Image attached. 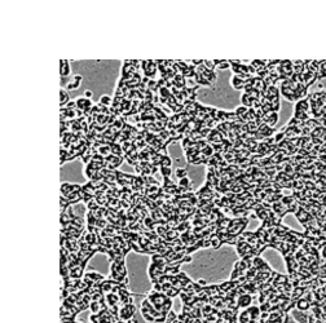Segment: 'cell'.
Instances as JSON below:
<instances>
[{
    "label": "cell",
    "instance_id": "cell-1",
    "mask_svg": "<svg viewBox=\"0 0 326 323\" xmlns=\"http://www.w3.org/2000/svg\"><path fill=\"white\" fill-rule=\"evenodd\" d=\"M231 84L233 85L234 89H245V80L240 75H234L231 79Z\"/></svg>",
    "mask_w": 326,
    "mask_h": 323
},
{
    "label": "cell",
    "instance_id": "cell-2",
    "mask_svg": "<svg viewBox=\"0 0 326 323\" xmlns=\"http://www.w3.org/2000/svg\"><path fill=\"white\" fill-rule=\"evenodd\" d=\"M60 75L61 76H67L70 75V66H69V61L67 60H61L60 61Z\"/></svg>",
    "mask_w": 326,
    "mask_h": 323
},
{
    "label": "cell",
    "instance_id": "cell-3",
    "mask_svg": "<svg viewBox=\"0 0 326 323\" xmlns=\"http://www.w3.org/2000/svg\"><path fill=\"white\" fill-rule=\"evenodd\" d=\"M241 102H242V106H245V107H247V109H250V107H252V102H254V100L250 97V94H249V93H245V92H243V93H242V96H241Z\"/></svg>",
    "mask_w": 326,
    "mask_h": 323
},
{
    "label": "cell",
    "instance_id": "cell-4",
    "mask_svg": "<svg viewBox=\"0 0 326 323\" xmlns=\"http://www.w3.org/2000/svg\"><path fill=\"white\" fill-rule=\"evenodd\" d=\"M110 149H111V154L115 157H122L123 155V149H122V145H118L117 142H113L109 145Z\"/></svg>",
    "mask_w": 326,
    "mask_h": 323
},
{
    "label": "cell",
    "instance_id": "cell-5",
    "mask_svg": "<svg viewBox=\"0 0 326 323\" xmlns=\"http://www.w3.org/2000/svg\"><path fill=\"white\" fill-rule=\"evenodd\" d=\"M82 75H75L74 78H73V81L71 83H69L67 85H66V88L67 89H75V88H78L79 87V84H80V81H82Z\"/></svg>",
    "mask_w": 326,
    "mask_h": 323
},
{
    "label": "cell",
    "instance_id": "cell-6",
    "mask_svg": "<svg viewBox=\"0 0 326 323\" xmlns=\"http://www.w3.org/2000/svg\"><path fill=\"white\" fill-rule=\"evenodd\" d=\"M60 97H61V100H60V105H61V107H63L65 105H67L69 102H70V97H69V94L65 92V89H61L60 90Z\"/></svg>",
    "mask_w": 326,
    "mask_h": 323
},
{
    "label": "cell",
    "instance_id": "cell-7",
    "mask_svg": "<svg viewBox=\"0 0 326 323\" xmlns=\"http://www.w3.org/2000/svg\"><path fill=\"white\" fill-rule=\"evenodd\" d=\"M250 302H251V296L250 295H242V296L240 297V301H238L240 306H249Z\"/></svg>",
    "mask_w": 326,
    "mask_h": 323
},
{
    "label": "cell",
    "instance_id": "cell-8",
    "mask_svg": "<svg viewBox=\"0 0 326 323\" xmlns=\"http://www.w3.org/2000/svg\"><path fill=\"white\" fill-rule=\"evenodd\" d=\"M247 112H249V109L245 107V106H240V107H237V110H236V114H237V116L240 118V119H245Z\"/></svg>",
    "mask_w": 326,
    "mask_h": 323
},
{
    "label": "cell",
    "instance_id": "cell-9",
    "mask_svg": "<svg viewBox=\"0 0 326 323\" xmlns=\"http://www.w3.org/2000/svg\"><path fill=\"white\" fill-rule=\"evenodd\" d=\"M98 154H101L102 157L106 158L108 155H110V154H111V149H110L109 145H102V146L98 149Z\"/></svg>",
    "mask_w": 326,
    "mask_h": 323
},
{
    "label": "cell",
    "instance_id": "cell-10",
    "mask_svg": "<svg viewBox=\"0 0 326 323\" xmlns=\"http://www.w3.org/2000/svg\"><path fill=\"white\" fill-rule=\"evenodd\" d=\"M201 153L203 154L206 158H211V157H212L214 154H215V153H214V149H212V146H211V145H208V146H207V147H205V149H202V150H201Z\"/></svg>",
    "mask_w": 326,
    "mask_h": 323
},
{
    "label": "cell",
    "instance_id": "cell-11",
    "mask_svg": "<svg viewBox=\"0 0 326 323\" xmlns=\"http://www.w3.org/2000/svg\"><path fill=\"white\" fill-rule=\"evenodd\" d=\"M100 103L102 106L109 107L110 105H113V98L109 97V96H102V97H101V100H100Z\"/></svg>",
    "mask_w": 326,
    "mask_h": 323
},
{
    "label": "cell",
    "instance_id": "cell-12",
    "mask_svg": "<svg viewBox=\"0 0 326 323\" xmlns=\"http://www.w3.org/2000/svg\"><path fill=\"white\" fill-rule=\"evenodd\" d=\"M148 89H150L153 93H155L157 90H159V85H158V81H155L153 79H150L149 84H148Z\"/></svg>",
    "mask_w": 326,
    "mask_h": 323
},
{
    "label": "cell",
    "instance_id": "cell-13",
    "mask_svg": "<svg viewBox=\"0 0 326 323\" xmlns=\"http://www.w3.org/2000/svg\"><path fill=\"white\" fill-rule=\"evenodd\" d=\"M176 177L179 180H181V179H185L186 177V175H188V172H186V169L185 168H176Z\"/></svg>",
    "mask_w": 326,
    "mask_h": 323
},
{
    "label": "cell",
    "instance_id": "cell-14",
    "mask_svg": "<svg viewBox=\"0 0 326 323\" xmlns=\"http://www.w3.org/2000/svg\"><path fill=\"white\" fill-rule=\"evenodd\" d=\"M298 308H299V310H307V309L309 308V302L307 301V300H299V301H298Z\"/></svg>",
    "mask_w": 326,
    "mask_h": 323
},
{
    "label": "cell",
    "instance_id": "cell-15",
    "mask_svg": "<svg viewBox=\"0 0 326 323\" xmlns=\"http://www.w3.org/2000/svg\"><path fill=\"white\" fill-rule=\"evenodd\" d=\"M169 96H171V92H169V89H168V88H166V87L159 88V97L168 98Z\"/></svg>",
    "mask_w": 326,
    "mask_h": 323
},
{
    "label": "cell",
    "instance_id": "cell-16",
    "mask_svg": "<svg viewBox=\"0 0 326 323\" xmlns=\"http://www.w3.org/2000/svg\"><path fill=\"white\" fill-rule=\"evenodd\" d=\"M86 103H87V98H78L76 100V109H79V110H83L84 111Z\"/></svg>",
    "mask_w": 326,
    "mask_h": 323
},
{
    "label": "cell",
    "instance_id": "cell-17",
    "mask_svg": "<svg viewBox=\"0 0 326 323\" xmlns=\"http://www.w3.org/2000/svg\"><path fill=\"white\" fill-rule=\"evenodd\" d=\"M172 160L168 155L167 157H162V160H160V167H171Z\"/></svg>",
    "mask_w": 326,
    "mask_h": 323
},
{
    "label": "cell",
    "instance_id": "cell-18",
    "mask_svg": "<svg viewBox=\"0 0 326 323\" xmlns=\"http://www.w3.org/2000/svg\"><path fill=\"white\" fill-rule=\"evenodd\" d=\"M160 175L163 177L171 176V167H160Z\"/></svg>",
    "mask_w": 326,
    "mask_h": 323
},
{
    "label": "cell",
    "instance_id": "cell-19",
    "mask_svg": "<svg viewBox=\"0 0 326 323\" xmlns=\"http://www.w3.org/2000/svg\"><path fill=\"white\" fill-rule=\"evenodd\" d=\"M192 182V181L188 179V177H185V179H181L180 181H179V186H180V188H188V186H189V184Z\"/></svg>",
    "mask_w": 326,
    "mask_h": 323
},
{
    "label": "cell",
    "instance_id": "cell-20",
    "mask_svg": "<svg viewBox=\"0 0 326 323\" xmlns=\"http://www.w3.org/2000/svg\"><path fill=\"white\" fill-rule=\"evenodd\" d=\"M122 163H123V158H122V157H115V159H114V162L111 163V164L115 167V169H117V168L121 166Z\"/></svg>",
    "mask_w": 326,
    "mask_h": 323
},
{
    "label": "cell",
    "instance_id": "cell-21",
    "mask_svg": "<svg viewBox=\"0 0 326 323\" xmlns=\"http://www.w3.org/2000/svg\"><path fill=\"white\" fill-rule=\"evenodd\" d=\"M228 67H231V63H229V61L221 60V62H220V65H219V69L220 70H225V69H228Z\"/></svg>",
    "mask_w": 326,
    "mask_h": 323
},
{
    "label": "cell",
    "instance_id": "cell-22",
    "mask_svg": "<svg viewBox=\"0 0 326 323\" xmlns=\"http://www.w3.org/2000/svg\"><path fill=\"white\" fill-rule=\"evenodd\" d=\"M175 184L171 181V179L169 177H163V186L164 188H169V186H173Z\"/></svg>",
    "mask_w": 326,
    "mask_h": 323
},
{
    "label": "cell",
    "instance_id": "cell-23",
    "mask_svg": "<svg viewBox=\"0 0 326 323\" xmlns=\"http://www.w3.org/2000/svg\"><path fill=\"white\" fill-rule=\"evenodd\" d=\"M205 66H206V69H207V70H210V71H214V70H215V67H216V66L214 65V62H211V61H207V60L205 61Z\"/></svg>",
    "mask_w": 326,
    "mask_h": 323
},
{
    "label": "cell",
    "instance_id": "cell-24",
    "mask_svg": "<svg viewBox=\"0 0 326 323\" xmlns=\"http://www.w3.org/2000/svg\"><path fill=\"white\" fill-rule=\"evenodd\" d=\"M283 137H285V133H282V132H277V135L274 136V141H276V142H281V141L283 140Z\"/></svg>",
    "mask_w": 326,
    "mask_h": 323
},
{
    "label": "cell",
    "instance_id": "cell-25",
    "mask_svg": "<svg viewBox=\"0 0 326 323\" xmlns=\"http://www.w3.org/2000/svg\"><path fill=\"white\" fill-rule=\"evenodd\" d=\"M70 186H71V184H69V182H63V184L61 185V194H63L65 192H67Z\"/></svg>",
    "mask_w": 326,
    "mask_h": 323
},
{
    "label": "cell",
    "instance_id": "cell-26",
    "mask_svg": "<svg viewBox=\"0 0 326 323\" xmlns=\"http://www.w3.org/2000/svg\"><path fill=\"white\" fill-rule=\"evenodd\" d=\"M197 249H199L198 247H197V245H190V247H186V251H185V253H186V255H190L192 252L197 251Z\"/></svg>",
    "mask_w": 326,
    "mask_h": 323
},
{
    "label": "cell",
    "instance_id": "cell-27",
    "mask_svg": "<svg viewBox=\"0 0 326 323\" xmlns=\"http://www.w3.org/2000/svg\"><path fill=\"white\" fill-rule=\"evenodd\" d=\"M135 171H136V173L139 175V176H142V173H144V168H142L140 164H136L135 166Z\"/></svg>",
    "mask_w": 326,
    "mask_h": 323
},
{
    "label": "cell",
    "instance_id": "cell-28",
    "mask_svg": "<svg viewBox=\"0 0 326 323\" xmlns=\"http://www.w3.org/2000/svg\"><path fill=\"white\" fill-rule=\"evenodd\" d=\"M114 94H115V97H124V94H123V90L121 88H117L115 89V92H114Z\"/></svg>",
    "mask_w": 326,
    "mask_h": 323
},
{
    "label": "cell",
    "instance_id": "cell-29",
    "mask_svg": "<svg viewBox=\"0 0 326 323\" xmlns=\"http://www.w3.org/2000/svg\"><path fill=\"white\" fill-rule=\"evenodd\" d=\"M221 244H223V243L220 242L219 239H216V240H214V242H212V248L218 249V248H219V247H220V245H221Z\"/></svg>",
    "mask_w": 326,
    "mask_h": 323
},
{
    "label": "cell",
    "instance_id": "cell-30",
    "mask_svg": "<svg viewBox=\"0 0 326 323\" xmlns=\"http://www.w3.org/2000/svg\"><path fill=\"white\" fill-rule=\"evenodd\" d=\"M151 103H153L154 106H158V103L160 105V102H159V96H158V94H154V98H153V102H151Z\"/></svg>",
    "mask_w": 326,
    "mask_h": 323
},
{
    "label": "cell",
    "instance_id": "cell-31",
    "mask_svg": "<svg viewBox=\"0 0 326 323\" xmlns=\"http://www.w3.org/2000/svg\"><path fill=\"white\" fill-rule=\"evenodd\" d=\"M203 247H206V248H207V247H212V242H211L210 239H206L205 243H203Z\"/></svg>",
    "mask_w": 326,
    "mask_h": 323
},
{
    "label": "cell",
    "instance_id": "cell-32",
    "mask_svg": "<svg viewBox=\"0 0 326 323\" xmlns=\"http://www.w3.org/2000/svg\"><path fill=\"white\" fill-rule=\"evenodd\" d=\"M92 94H93V93L91 92V90H86V92H84V96H86V98H89V100H91V97H92Z\"/></svg>",
    "mask_w": 326,
    "mask_h": 323
},
{
    "label": "cell",
    "instance_id": "cell-33",
    "mask_svg": "<svg viewBox=\"0 0 326 323\" xmlns=\"http://www.w3.org/2000/svg\"><path fill=\"white\" fill-rule=\"evenodd\" d=\"M192 261V257L189 256V255H186V256L182 258V262H190Z\"/></svg>",
    "mask_w": 326,
    "mask_h": 323
},
{
    "label": "cell",
    "instance_id": "cell-34",
    "mask_svg": "<svg viewBox=\"0 0 326 323\" xmlns=\"http://www.w3.org/2000/svg\"><path fill=\"white\" fill-rule=\"evenodd\" d=\"M157 172H160V171L158 169V167H153V168H151V176L155 175V173H157Z\"/></svg>",
    "mask_w": 326,
    "mask_h": 323
},
{
    "label": "cell",
    "instance_id": "cell-35",
    "mask_svg": "<svg viewBox=\"0 0 326 323\" xmlns=\"http://www.w3.org/2000/svg\"><path fill=\"white\" fill-rule=\"evenodd\" d=\"M212 62H214V65H215V66H218V67H219V65H220V62H221V60H214Z\"/></svg>",
    "mask_w": 326,
    "mask_h": 323
},
{
    "label": "cell",
    "instance_id": "cell-36",
    "mask_svg": "<svg viewBox=\"0 0 326 323\" xmlns=\"http://www.w3.org/2000/svg\"><path fill=\"white\" fill-rule=\"evenodd\" d=\"M198 283H199L201 286H205V284H206V280H205V279H199V280H198Z\"/></svg>",
    "mask_w": 326,
    "mask_h": 323
}]
</instances>
